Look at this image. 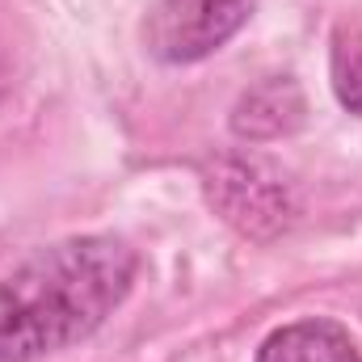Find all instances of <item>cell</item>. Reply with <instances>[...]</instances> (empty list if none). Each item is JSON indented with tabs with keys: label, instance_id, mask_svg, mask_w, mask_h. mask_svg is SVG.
I'll return each instance as SVG.
<instances>
[{
	"label": "cell",
	"instance_id": "cell-1",
	"mask_svg": "<svg viewBox=\"0 0 362 362\" xmlns=\"http://www.w3.org/2000/svg\"><path fill=\"white\" fill-rule=\"evenodd\" d=\"M139 257L93 232L34 249L0 274V362H42L93 337L131 295Z\"/></svg>",
	"mask_w": 362,
	"mask_h": 362
},
{
	"label": "cell",
	"instance_id": "cell-2",
	"mask_svg": "<svg viewBox=\"0 0 362 362\" xmlns=\"http://www.w3.org/2000/svg\"><path fill=\"white\" fill-rule=\"evenodd\" d=\"M257 0H148L144 47L160 64H198L245 30Z\"/></svg>",
	"mask_w": 362,
	"mask_h": 362
},
{
	"label": "cell",
	"instance_id": "cell-3",
	"mask_svg": "<svg viewBox=\"0 0 362 362\" xmlns=\"http://www.w3.org/2000/svg\"><path fill=\"white\" fill-rule=\"evenodd\" d=\"M206 194L219 215L249 236H274L295 219L286 177L253 156H219L206 169Z\"/></svg>",
	"mask_w": 362,
	"mask_h": 362
},
{
	"label": "cell",
	"instance_id": "cell-4",
	"mask_svg": "<svg viewBox=\"0 0 362 362\" xmlns=\"http://www.w3.org/2000/svg\"><path fill=\"white\" fill-rule=\"evenodd\" d=\"M303 93L291 76H270L262 81L257 89H249L236 110H232V131L249 144H266V139H278V135H291L303 127Z\"/></svg>",
	"mask_w": 362,
	"mask_h": 362
},
{
	"label": "cell",
	"instance_id": "cell-5",
	"mask_svg": "<svg viewBox=\"0 0 362 362\" xmlns=\"http://www.w3.org/2000/svg\"><path fill=\"white\" fill-rule=\"evenodd\" d=\"M257 362H362V354L350 329L325 316H308L274 329L257 350Z\"/></svg>",
	"mask_w": 362,
	"mask_h": 362
},
{
	"label": "cell",
	"instance_id": "cell-6",
	"mask_svg": "<svg viewBox=\"0 0 362 362\" xmlns=\"http://www.w3.org/2000/svg\"><path fill=\"white\" fill-rule=\"evenodd\" d=\"M333 93L350 114H362V25L358 21H341L333 30Z\"/></svg>",
	"mask_w": 362,
	"mask_h": 362
}]
</instances>
